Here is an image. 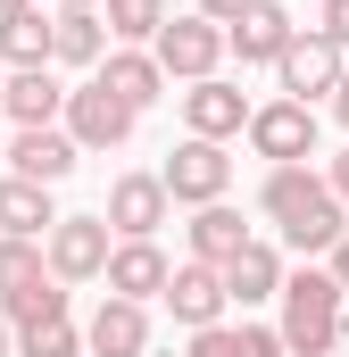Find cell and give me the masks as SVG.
I'll list each match as a JSON object with an SVG mask.
<instances>
[{
  "mask_svg": "<svg viewBox=\"0 0 349 357\" xmlns=\"http://www.w3.org/2000/svg\"><path fill=\"white\" fill-rule=\"evenodd\" d=\"M258 216L283 233V250H291V258H333V250L349 241V199L333 191L325 167H266Z\"/></svg>",
  "mask_w": 349,
  "mask_h": 357,
  "instance_id": "6da1fadb",
  "label": "cell"
},
{
  "mask_svg": "<svg viewBox=\"0 0 349 357\" xmlns=\"http://www.w3.org/2000/svg\"><path fill=\"white\" fill-rule=\"evenodd\" d=\"M283 316V341H291V357H333L341 349V324H349V291L333 282V266H299L291 282H283V299H274Z\"/></svg>",
  "mask_w": 349,
  "mask_h": 357,
  "instance_id": "7a4b0ae2",
  "label": "cell"
},
{
  "mask_svg": "<svg viewBox=\"0 0 349 357\" xmlns=\"http://www.w3.org/2000/svg\"><path fill=\"white\" fill-rule=\"evenodd\" d=\"M158 50V67H167V84H208V75H225V59H233V42H225V25L216 17H167V33L150 42Z\"/></svg>",
  "mask_w": 349,
  "mask_h": 357,
  "instance_id": "3957f363",
  "label": "cell"
},
{
  "mask_svg": "<svg viewBox=\"0 0 349 357\" xmlns=\"http://www.w3.org/2000/svg\"><path fill=\"white\" fill-rule=\"evenodd\" d=\"M158 183L174 191V208H216V199H233V158H225V142L183 133L167 150V167H158Z\"/></svg>",
  "mask_w": 349,
  "mask_h": 357,
  "instance_id": "277c9868",
  "label": "cell"
},
{
  "mask_svg": "<svg viewBox=\"0 0 349 357\" xmlns=\"http://www.w3.org/2000/svg\"><path fill=\"white\" fill-rule=\"evenodd\" d=\"M183 133H200V142H242L250 133V116H258V100L233 84V75H208V84H183Z\"/></svg>",
  "mask_w": 349,
  "mask_h": 357,
  "instance_id": "5b68a950",
  "label": "cell"
},
{
  "mask_svg": "<svg viewBox=\"0 0 349 357\" xmlns=\"http://www.w3.org/2000/svg\"><path fill=\"white\" fill-rule=\"evenodd\" d=\"M133 125H142V108H125V100H117V91L108 84H75L67 91V133H75V150H125V142H133Z\"/></svg>",
  "mask_w": 349,
  "mask_h": 357,
  "instance_id": "8992f818",
  "label": "cell"
},
{
  "mask_svg": "<svg viewBox=\"0 0 349 357\" xmlns=\"http://www.w3.org/2000/svg\"><path fill=\"white\" fill-rule=\"evenodd\" d=\"M242 142L258 150L266 167H308V158H316V108H299V100H258V116H250Z\"/></svg>",
  "mask_w": 349,
  "mask_h": 357,
  "instance_id": "52a82bcc",
  "label": "cell"
},
{
  "mask_svg": "<svg viewBox=\"0 0 349 357\" xmlns=\"http://www.w3.org/2000/svg\"><path fill=\"white\" fill-rule=\"evenodd\" d=\"M42 250H50V274L59 282H100L108 258H117V225L108 216H59V233Z\"/></svg>",
  "mask_w": 349,
  "mask_h": 357,
  "instance_id": "ba28073f",
  "label": "cell"
},
{
  "mask_svg": "<svg viewBox=\"0 0 349 357\" xmlns=\"http://www.w3.org/2000/svg\"><path fill=\"white\" fill-rule=\"evenodd\" d=\"M349 75V50H333L325 33H299L291 50H283V67H274V84H283V100H299V108H316V100H333Z\"/></svg>",
  "mask_w": 349,
  "mask_h": 357,
  "instance_id": "9c48e42d",
  "label": "cell"
},
{
  "mask_svg": "<svg viewBox=\"0 0 349 357\" xmlns=\"http://www.w3.org/2000/svg\"><path fill=\"white\" fill-rule=\"evenodd\" d=\"M100 216L117 225V241H158V225L174 216V191H167L158 175H117Z\"/></svg>",
  "mask_w": 349,
  "mask_h": 357,
  "instance_id": "30bf717a",
  "label": "cell"
},
{
  "mask_svg": "<svg viewBox=\"0 0 349 357\" xmlns=\"http://www.w3.org/2000/svg\"><path fill=\"white\" fill-rule=\"evenodd\" d=\"M299 33H308V25H299L283 0H258V8H242V17L225 25V42H233L242 67H283V50H291Z\"/></svg>",
  "mask_w": 349,
  "mask_h": 357,
  "instance_id": "8fae6325",
  "label": "cell"
},
{
  "mask_svg": "<svg viewBox=\"0 0 349 357\" xmlns=\"http://www.w3.org/2000/svg\"><path fill=\"white\" fill-rule=\"evenodd\" d=\"M225 307H233V291H225V266H200V258H183L167 282V316L183 333H208V324H225Z\"/></svg>",
  "mask_w": 349,
  "mask_h": 357,
  "instance_id": "7c38bea8",
  "label": "cell"
},
{
  "mask_svg": "<svg viewBox=\"0 0 349 357\" xmlns=\"http://www.w3.org/2000/svg\"><path fill=\"white\" fill-rule=\"evenodd\" d=\"M0 158H8V175L50 183V191H59V183L75 175V158H84V150H75V133H67V125H34V133H8V150H0Z\"/></svg>",
  "mask_w": 349,
  "mask_h": 357,
  "instance_id": "4fadbf2b",
  "label": "cell"
},
{
  "mask_svg": "<svg viewBox=\"0 0 349 357\" xmlns=\"http://www.w3.org/2000/svg\"><path fill=\"white\" fill-rule=\"evenodd\" d=\"M67 91H75V84H59V67H17L8 91H0V116H8L17 133H34V125H67Z\"/></svg>",
  "mask_w": 349,
  "mask_h": 357,
  "instance_id": "5bb4252c",
  "label": "cell"
},
{
  "mask_svg": "<svg viewBox=\"0 0 349 357\" xmlns=\"http://www.w3.org/2000/svg\"><path fill=\"white\" fill-rule=\"evenodd\" d=\"M108 299H167V282H174V266H167V250L158 241H117V258H108Z\"/></svg>",
  "mask_w": 349,
  "mask_h": 357,
  "instance_id": "9a60e30c",
  "label": "cell"
},
{
  "mask_svg": "<svg viewBox=\"0 0 349 357\" xmlns=\"http://www.w3.org/2000/svg\"><path fill=\"white\" fill-rule=\"evenodd\" d=\"M250 241H258V233L242 225V208H233V199H216V208H191V225H183V250H191L200 266H233Z\"/></svg>",
  "mask_w": 349,
  "mask_h": 357,
  "instance_id": "2e32d148",
  "label": "cell"
},
{
  "mask_svg": "<svg viewBox=\"0 0 349 357\" xmlns=\"http://www.w3.org/2000/svg\"><path fill=\"white\" fill-rule=\"evenodd\" d=\"M84 341H91V357H150V307L142 299H100Z\"/></svg>",
  "mask_w": 349,
  "mask_h": 357,
  "instance_id": "e0dca14e",
  "label": "cell"
},
{
  "mask_svg": "<svg viewBox=\"0 0 349 357\" xmlns=\"http://www.w3.org/2000/svg\"><path fill=\"white\" fill-rule=\"evenodd\" d=\"M0 59H8V75L17 67H59V8H17V17H0Z\"/></svg>",
  "mask_w": 349,
  "mask_h": 357,
  "instance_id": "ac0fdd59",
  "label": "cell"
},
{
  "mask_svg": "<svg viewBox=\"0 0 349 357\" xmlns=\"http://www.w3.org/2000/svg\"><path fill=\"white\" fill-rule=\"evenodd\" d=\"M0 233H8V241H50V233H59V199H50V183L0 175Z\"/></svg>",
  "mask_w": 349,
  "mask_h": 357,
  "instance_id": "d6986e66",
  "label": "cell"
},
{
  "mask_svg": "<svg viewBox=\"0 0 349 357\" xmlns=\"http://www.w3.org/2000/svg\"><path fill=\"white\" fill-rule=\"evenodd\" d=\"M283 282H291V266H283V250L274 241H250L233 266H225V291H233V307L250 316V307H274L283 299Z\"/></svg>",
  "mask_w": 349,
  "mask_h": 357,
  "instance_id": "ffe728a7",
  "label": "cell"
},
{
  "mask_svg": "<svg viewBox=\"0 0 349 357\" xmlns=\"http://www.w3.org/2000/svg\"><path fill=\"white\" fill-rule=\"evenodd\" d=\"M91 84H108L125 108H158V100H167V67H158V50H125V42H117Z\"/></svg>",
  "mask_w": 349,
  "mask_h": 357,
  "instance_id": "44dd1931",
  "label": "cell"
},
{
  "mask_svg": "<svg viewBox=\"0 0 349 357\" xmlns=\"http://www.w3.org/2000/svg\"><path fill=\"white\" fill-rule=\"evenodd\" d=\"M117 50V33H108V17L100 8H59V67H75V75H100V59Z\"/></svg>",
  "mask_w": 349,
  "mask_h": 357,
  "instance_id": "7402d4cb",
  "label": "cell"
},
{
  "mask_svg": "<svg viewBox=\"0 0 349 357\" xmlns=\"http://www.w3.org/2000/svg\"><path fill=\"white\" fill-rule=\"evenodd\" d=\"M0 316L17 324V341H25V333H42V324H67V282H59V274H42V282H25Z\"/></svg>",
  "mask_w": 349,
  "mask_h": 357,
  "instance_id": "603a6c76",
  "label": "cell"
},
{
  "mask_svg": "<svg viewBox=\"0 0 349 357\" xmlns=\"http://www.w3.org/2000/svg\"><path fill=\"white\" fill-rule=\"evenodd\" d=\"M100 17H108V33L125 42V50H150L158 33H167V0H100Z\"/></svg>",
  "mask_w": 349,
  "mask_h": 357,
  "instance_id": "cb8c5ba5",
  "label": "cell"
},
{
  "mask_svg": "<svg viewBox=\"0 0 349 357\" xmlns=\"http://www.w3.org/2000/svg\"><path fill=\"white\" fill-rule=\"evenodd\" d=\"M42 274H50V250H42V241H8V233H0V307H8L25 282H42Z\"/></svg>",
  "mask_w": 349,
  "mask_h": 357,
  "instance_id": "d4e9b609",
  "label": "cell"
},
{
  "mask_svg": "<svg viewBox=\"0 0 349 357\" xmlns=\"http://www.w3.org/2000/svg\"><path fill=\"white\" fill-rule=\"evenodd\" d=\"M91 341H84V324L67 316V324H42V333H25L17 341V357H84Z\"/></svg>",
  "mask_w": 349,
  "mask_h": 357,
  "instance_id": "484cf974",
  "label": "cell"
},
{
  "mask_svg": "<svg viewBox=\"0 0 349 357\" xmlns=\"http://www.w3.org/2000/svg\"><path fill=\"white\" fill-rule=\"evenodd\" d=\"M183 357H242V324H208V333H191Z\"/></svg>",
  "mask_w": 349,
  "mask_h": 357,
  "instance_id": "4316f807",
  "label": "cell"
},
{
  "mask_svg": "<svg viewBox=\"0 0 349 357\" xmlns=\"http://www.w3.org/2000/svg\"><path fill=\"white\" fill-rule=\"evenodd\" d=\"M242 357H291L283 324H250V316H242Z\"/></svg>",
  "mask_w": 349,
  "mask_h": 357,
  "instance_id": "83f0119b",
  "label": "cell"
},
{
  "mask_svg": "<svg viewBox=\"0 0 349 357\" xmlns=\"http://www.w3.org/2000/svg\"><path fill=\"white\" fill-rule=\"evenodd\" d=\"M316 33H325L333 50H349V0H325V8H316Z\"/></svg>",
  "mask_w": 349,
  "mask_h": 357,
  "instance_id": "f1b7e54d",
  "label": "cell"
},
{
  "mask_svg": "<svg viewBox=\"0 0 349 357\" xmlns=\"http://www.w3.org/2000/svg\"><path fill=\"white\" fill-rule=\"evenodd\" d=\"M242 8H258V0H200V17H216V25H233Z\"/></svg>",
  "mask_w": 349,
  "mask_h": 357,
  "instance_id": "f546056e",
  "label": "cell"
},
{
  "mask_svg": "<svg viewBox=\"0 0 349 357\" xmlns=\"http://www.w3.org/2000/svg\"><path fill=\"white\" fill-rule=\"evenodd\" d=\"M325 175H333V191L349 199V150H341V158H325Z\"/></svg>",
  "mask_w": 349,
  "mask_h": 357,
  "instance_id": "4dcf8cb0",
  "label": "cell"
},
{
  "mask_svg": "<svg viewBox=\"0 0 349 357\" xmlns=\"http://www.w3.org/2000/svg\"><path fill=\"white\" fill-rule=\"evenodd\" d=\"M325 266H333V282H341V291H349V241H341V250H333V258H325Z\"/></svg>",
  "mask_w": 349,
  "mask_h": 357,
  "instance_id": "1f68e13d",
  "label": "cell"
},
{
  "mask_svg": "<svg viewBox=\"0 0 349 357\" xmlns=\"http://www.w3.org/2000/svg\"><path fill=\"white\" fill-rule=\"evenodd\" d=\"M333 116H341V133H349V75H341V91H333Z\"/></svg>",
  "mask_w": 349,
  "mask_h": 357,
  "instance_id": "d6a6232c",
  "label": "cell"
},
{
  "mask_svg": "<svg viewBox=\"0 0 349 357\" xmlns=\"http://www.w3.org/2000/svg\"><path fill=\"white\" fill-rule=\"evenodd\" d=\"M8 349H17V324H8V316H0V357H8Z\"/></svg>",
  "mask_w": 349,
  "mask_h": 357,
  "instance_id": "836d02e7",
  "label": "cell"
},
{
  "mask_svg": "<svg viewBox=\"0 0 349 357\" xmlns=\"http://www.w3.org/2000/svg\"><path fill=\"white\" fill-rule=\"evenodd\" d=\"M17 8H34V0H0V17H17Z\"/></svg>",
  "mask_w": 349,
  "mask_h": 357,
  "instance_id": "e575fe53",
  "label": "cell"
},
{
  "mask_svg": "<svg viewBox=\"0 0 349 357\" xmlns=\"http://www.w3.org/2000/svg\"><path fill=\"white\" fill-rule=\"evenodd\" d=\"M50 8H100V0H50Z\"/></svg>",
  "mask_w": 349,
  "mask_h": 357,
  "instance_id": "d590c367",
  "label": "cell"
},
{
  "mask_svg": "<svg viewBox=\"0 0 349 357\" xmlns=\"http://www.w3.org/2000/svg\"><path fill=\"white\" fill-rule=\"evenodd\" d=\"M0 91H8V59H0Z\"/></svg>",
  "mask_w": 349,
  "mask_h": 357,
  "instance_id": "8d00e7d4",
  "label": "cell"
},
{
  "mask_svg": "<svg viewBox=\"0 0 349 357\" xmlns=\"http://www.w3.org/2000/svg\"><path fill=\"white\" fill-rule=\"evenodd\" d=\"M0 150H8V142H0Z\"/></svg>",
  "mask_w": 349,
  "mask_h": 357,
  "instance_id": "74e56055",
  "label": "cell"
}]
</instances>
